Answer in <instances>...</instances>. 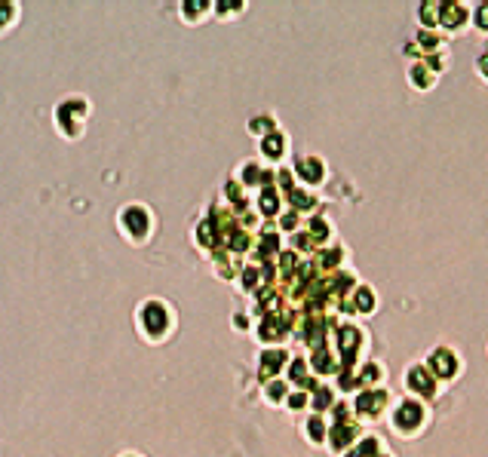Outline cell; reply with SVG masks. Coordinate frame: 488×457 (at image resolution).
Here are the masks:
<instances>
[{
  "instance_id": "obj_1",
  "label": "cell",
  "mask_w": 488,
  "mask_h": 457,
  "mask_svg": "<svg viewBox=\"0 0 488 457\" xmlns=\"http://www.w3.org/2000/svg\"><path fill=\"white\" fill-rule=\"evenodd\" d=\"M430 365H433V372H436L439 378H451L454 369H458V362H454L451 350H436V353L430 356Z\"/></svg>"
},
{
  "instance_id": "obj_2",
  "label": "cell",
  "mask_w": 488,
  "mask_h": 457,
  "mask_svg": "<svg viewBox=\"0 0 488 457\" xmlns=\"http://www.w3.org/2000/svg\"><path fill=\"white\" fill-rule=\"evenodd\" d=\"M396 423H399L402 430H415V426L421 423V405H418V402H405V405H399Z\"/></svg>"
},
{
  "instance_id": "obj_3",
  "label": "cell",
  "mask_w": 488,
  "mask_h": 457,
  "mask_svg": "<svg viewBox=\"0 0 488 457\" xmlns=\"http://www.w3.org/2000/svg\"><path fill=\"white\" fill-rule=\"evenodd\" d=\"M141 316H144V325H147L154 334H160L163 328H166V322H169V319H166V310H163L160 304H147Z\"/></svg>"
},
{
  "instance_id": "obj_4",
  "label": "cell",
  "mask_w": 488,
  "mask_h": 457,
  "mask_svg": "<svg viewBox=\"0 0 488 457\" xmlns=\"http://www.w3.org/2000/svg\"><path fill=\"white\" fill-rule=\"evenodd\" d=\"M464 19H467V13H464L461 4H442V7H439V22H442V25L454 28V25H461Z\"/></svg>"
},
{
  "instance_id": "obj_5",
  "label": "cell",
  "mask_w": 488,
  "mask_h": 457,
  "mask_svg": "<svg viewBox=\"0 0 488 457\" xmlns=\"http://www.w3.org/2000/svg\"><path fill=\"white\" fill-rule=\"evenodd\" d=\"M409 387L418 390L421 396H433V381H430V375L424 369H412L409 372Z\"/></svg>"
},
{
  "instance_id": "obj_6",
  "label": "cell",
  "mask_w": 488,
  "mask_h": 457,
  "mask_svg": "<svg viewBox=\"0 0 488 457\" xmlns=\"http://www.w3.org/2000/svg\"><path fill=\"white\" fill-rule=\"evenodd\" d=\"M126 224H129L132 233H144V230H147V215H144L141 209H129V212H126Z\"/></svg>"
},
{
  "instance_id": "obj_7",
  "label": "cell",
  "mask_w": 488,
  "mask_h": 457,
  "mask_svg": "<svg viewBox=\"0 0 488 457\" xmlns=\"http://www.w3.org/2000/svg\"><path fill=\"white\" fill-rule=\"evenodd\" d=\"M298 172H301L307 181H319V178H322V166H319V160H301V163H298Z\"/></svg>"
},
{
  "instance_id": "obj_8",
  "label": "cell",
  "mask_w": 488,
  "mask_h": 457,
  "mask_svg": "<svg viewBox=\"0 0 488 457\" xmlns=\"http://www.w3.org/2000/svg\"><path fill=\"white\" fill-rule=\"evenodd\" d=\"M381 405H384V393H362V399H359V411H362V414H365V411L375 414Z\"/></svg>"
},
{
  "instance_id": "obj_9",
  "label": "cell",
  "mask_w": 488,
  "mask_h": 457,
  "mask_svg": "<svg viewBox=\"0 0 488 457\" xmlns=\"http://www.w3.org/2000/svg\"><path fill=\"white\" fill-rule=\"evenodd\" d=\"M280 359H283V353H267L264 356V362H261V375L267 378V375H277V369H280Z\"/></svg>"
},
{
  "instance_id": "obj_10",
  "label": "cell",
  "mask_w": 488,
  "mask_h": 457,
  "mask_svg": "<svg viewBox=\"0 0 488 457\" xmlns=\"http://www.w3.org/2000/svg\"><path fill=\"white\" fill-rule=\"evenodd\" d=\"M280 150H283V138H280L277 132H270V135L264 138V154H267V157H280Z\"/></svg>"
},
{
  "instance_id": "obj_11",
  "label": "cell",
  "mask_w": 488,
  "mask_h": 457,
  "mask_svg": "<svg viewBox=\"0 0 488 457\" xmlns=\"http://www.w3.org/2000/svg\"><path fill=\"white\" fill-rule=\"evenodd\" d=\"M350 436H353V426H344V423H338V426H335V436H332V442L341 448V445H347V442H350Z\"/></svg>"
},
{
  "instance_id": "obj_12",
  "label": "cell",
  "mask_w": 488,
  "mask_h": 457,
  "mask_svg": "<svg viewBox=\"0 0 488 457\" xmlns=\"http://www.w3.org/2000/svg\"><path fill=\"white\" fill-rule=\"evenodd\" d=\"M356 301H359V304H356L359 310H372V304H375V295H372L369 289H362V292L356 295Z\"/></svg>"
},
{
  "instance_id": "obj_13",
  "label": "cell",
  "mask_w": 488,
  "mask_h": 457,
  "mask_svg": "<svg viewBox=\"0 0 488 457\" xmlns=\"http://www.w3.org/2000/svg\"><path fill=\"white\" fill-rule=\"evenodd\" d=\"M261 209H264V212H277V197H273L270 191L261 197Z\"/></svg>"
},
{
  "instance_id": "obj_14",
  "label": "cell",
  "mask_w": 488,
  "mask_h": 457,
  "mask_svg": "<svg viewBox=\"0 0 488 457\" xmlns=\"http://www.w3.org/2000/svg\"><path fill=\"white\" fill-rule=\"evenodd\" d=\"M412 80H415L418 86H427V83H430V77H427L424 68H415V71H412Z\"/></svg>"
},
{
  "instance_id": "obj_15",
  "label": "cell",
  "mask_w": 488,
  "mask_h": 457,
  "mask_svg": "<svg viewBox=\"0 0 488 457\" xmlns=\"http://www.w3.org/2000/svg\"><path fill=\"white\" fill-rule=\"evenodd\" d=\"M310 230H313V236H319V239H322L325 233H329V230H325V221H319V218H316V221L310 224Z\"/></svg>"
},
{
  "instance_id": "obj_16",
  "label": "cell",
  "mask_w": 488,
  "mask_h": 457,
  "mask_svg": "<svg viewBox=\"0 0 488 457\" xmlns=\"http://www.w3.org/2000/svg\"><path fill=\"white\" fill-rule=\"evenodd\" d=\"M292 203H295V206H301V209H307L313 200H310V197H304V194H292Z\"/></svg>"
},
{
  "instance_id": "obj_17",
  "label": "cell",
  "mask_w": 488,
  "mask_h": 457,
  "mask_svg": "<svg viewBox=\"0 0 488 457\" xmlns=\"http://www.w3.org/2000/svg\"><path fill=\"white\" fill-rule=\"evenodd\" d=\"M310 439H322V420H310Z\"/></svg>"
},
{
  "instance_id": "obj_18",
  "label": "cell",
  "mask_w": 488,
  "mask_h": 457,
  "mask_svg": "<svg viewBox=\"0 0 488 457\" xmlns=\"http://www.w3.org/2000/svg\"><path fill=\"white\" fill-rule=\"evenodd\" d=\"M335 261H338V249H329V252L322 255V264H325V267H332Z\"/></svg>"
},
{
  "instance_id": "obj_19",
  "label": "cell",
  "mask_w": 488,
  "mask_h": 457,
  "mask_svg": "<svg viewBox=\"0 0 488 457\" xmlns=\"http://www.w3.org/2000/svg\"><path fill=\"white\" fill-rule=\"evenodd\" d=\"M476 22H479L482 28H488V4H485V7H482L479 13H476Z\"/></svg>"
},
{
  "instance_id": "obj_20",
  "label": "cell",
  "mask_w": 488,
  "mask_h": 457,
  "mask_svg": "<svg viewBox=\"0 0 488 457\" xmlns=\"http://www.w3.org/2000/svg\"><path fill=\"white\" fill-rule=\"evenodd\" d=\"M329 405V390H319L316 393V408H325Z\"/></svg>"
},
{
  "instance_id": "obj_21",
  "label": "cell",
  "mask_w": 488,
  "mask_h": 457,
  "mask_svg": "<svg viewBox=\"0 0 488 457\" xmlns=\"http://www.w3.org/2000/svg\"><path fill=\"white\" fill-rule=\"evenodd\" d=\"M283 390H286V387H283V384H273V387H270V390H267V393H273V396H283Z\"/></svg>"
},
{
  "instance_id": "obj_22",
  "label": "cell",
  "mask_w": 488,
  "mask_h": 457,
  "mask_svg": "<svg viewBox=\"0 0 488 457\" xmlns=\"http://www.w3.org/2000/svg\"><path fill=\"white\" fill-rule=\"evenodd\" d=\"M479 68H482V74H488V55H485V58L479 62Z\"/></svg>"
}]
</instances>
